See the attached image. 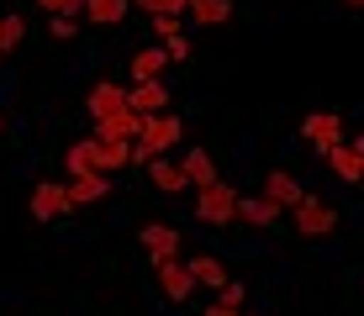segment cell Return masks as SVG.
<instances>
[{
  "mask_svg": "<svg viewBox=\"0 0 364 316\" xmlns=\"http://www.w3.org/2000/svg\"><path fill=\"white\" fill-rule=\"evenodd\" d=\"M185 137V126L174 111H159V116H143V126H137V137H132V148H127V163H137V169H148L154 158H164L174 143Z\"/></svg>",
  "mask_w": 364,
  "mask_h": 316,
  "instance_id": "obj_1",
  "label": "cell"
},
{
  "mask_svg": "<svg viewBox=\"0 0 364 316\" xmlns=\"http://www.w3.org/2000/svg\"><path fill=\"white\" fill-rule=\"evenodd\" d=\"M196 217L206 222V227H232V222H237V190L222 185V180L200 185V190H196Z\"/></svg>",
  "mask_w": 364,
  "mask_h": 316,
  "instance_id": "obj_2",
  "label": "cell"
},
{
  "mask_svg": "<svg viewBox=\"0 0 364 316\" xmlns=\"http://www.w3.org/2000/svg\"><path fill=\"white\" fill-rule=\"evenodd\" d=\"M291 217H296V232L301 237H328V232H338V211L322 195H301L296 206H291Z\"/></svg>",
  "mask_w": 364,
  "mask_h": 316,
  "instance_id": "obj_3",
  "label": "cell"
},
{
  "mask_svg": "<svg viewBox=\"0 0 364 316\" xmlns=\"http://www.w3.org/2000/svg\"><path fill=\"white\" fill-rule=\"evenodd\" d=\"M301 137H306L317 153H328V148L343 143V116H338V111H311V116L301 121Z\"/></svg>",
  "mask_w": 364,
  "mask_h": 316,
  "instance_id": "obj_4",
  "label": "cell"
},
{
  "mask_svg": "<svg viewBox=\"0 0 364 316\" xmlns=\"http://www.w3.org/2000/svg\"><path fill=\"white\" fill-rule=\"evenodd\" d=\"M301 195H306V190H301V180H296L291 169H269L264 174V190H259V200H269L274 211H291Z\"/></svg>",
  "mask_w": 364,
  "mask_h": 316,
  "instance_id": "obj_5",
  "label": "cell"
},
{
  "mask_svg": "<svg viewBox=\"0 0 364 316\" xmlns=\"http://www.w3.org/2000/svg\"><path fill=\"white\" fill-rule=\"evenodd\" d=\"M137 243H143V253L154 263H164V258H180V232H174L169 222H148L143 232H137Z\"/></svg>",
  "mask_w": 364,
  "mask_h": 316,
  "instance_id": "obj_6",
  "label": "cell"
},
{
  "mask_svg": "<svg viewBox=\"0 0 364 316\" xmlns=\"http://www.w3.org/2000/svg\"><path fill=\"white\" fill-rule=\"evenodd\" d=\"M69 195H64V185L58 180H43V185H32V217L37 222H58V217H69Z\"/></svg>",
  "mask_w": 364,
  "mask_h": 316,
  "instance_id": "obj_7",
  "label": "cell"
},
{
  "mask_svg": "<svg viewBox=\"0 0 364 316\" xmlns=\"http://www.w3.org/2000/svg\"><path fill=\"white\" fill-rule=\"evenodd\" d=\"M137 126H143V116L122 106V111H111V116H100V121H95V143H132Z\"/></svg>",
  "mask_w": 364,
  "mask_h": 316,
  "instance_id": "obj_8",
  "label": "cell"
},
{
  "mask_svg": "<svg viewBox=\"0 0 364 316\" xmlns=\"http://www.w3.org/2000/svg\"><path fill=\"white\" fill-rule=\"evenodd\" d=\"M154 274H159V290H164V300H185V295L196 290L191 269H185V258H164V263H154Z\"/></svg>",
  "mask_w": 364,
  "mask_h": 316,
  "instance_id": "obj_9",
  "label": "cell"
},
{
  "mask_svg": "<svg viewBox=\"0 0 364 316\" xmlns=\"http://www.w3.org/2000/svg\"><path fill=\"white\" fill-rule=\"evenodd\" d=\"M127 106V85H117V80H100L90 95H85V111H90V121L100 116H111V111H122Z\"/></svg>",
  "mask_w": 364,
  "mask_h": 316,
  "instance_id": "obj_10",
  "label": "cell"
},
{
  "mask_svg": "<svg viewBox=\"0 0 364 316\" xmlns=\"http://www.w3.org/2000/svg\"><path fill=\"white\" fill-rule=\"evenodd\" d=\"M322 158L333 163V174H338L343 185H354V180H359V169H364V143H348V137H343V143L328 148Z\"/></svg>",
  "mask_w": 364,
  "mask_h": 316,
  "instance_id": "obj_11",
  "label": "cell"
},
{
  "mask_svg": "<svg viewBox=\"0 0 364 316\" xmlns=\"http://www.w3.org/2000/svg\"><path fill=\"white\" fill-rule=\"evenodd\" d=\"M169 69V58H164V48L159 43H148V48H137L132 63H127V74H132V85H154L159 74Z\"/></svg>",
  "mask_w": 364,
  "mask_h": 316,
  "instance_id": "obj_12",
  "label": "cell"
},
{
  "mask_svg": "<svg viewBox=\"0 0 364 316\" xmlns=\"http://www.w3.org/2000/svg\"><path fill=\"white\" fill-rule=\"evenodd\" d=\"M127 111H137V116H159V111H169V90H164V80H154V85H132V90H127Z\"/></svg>",
  "mask_w": 364,
  "mask_h": 316,
  "instance_id": "obj_13",
  "label": "cell"
},
{
  "mask_svg": "<svg viewBox=\"0 0 364 316\" xmlns=\"http://www.w3.org/2000/svg\"><path fill=\"white\" fill-rule=\"evenodd\" d=\"M69 206H90V200H106L111 195V174H80V180L64 185Z\"/></svg>",
  "mask_w": 364,
  "mask_h": 316,
  "instance_id": "obj_14",
  "label": "cell"
},
{
  "mask_svg": "<svg viewBox=\"0 0 364 316\" xmlns=\"http://www.w3.org/2000/svg\"><path fill=\"white\" fill-rule=\"evenodd\" d=\"M180 174H185V185H191V190H200V185H211V180H217V163H211L206 148H185Z\"/></svg>",
  "mask_w": 364,
  "mask_h": 316,
  "instance_id": "obj_15",
  "label": "cell"
},
{
  "mask_svg": "<svg viewBox=\"0 0 364 316\" xmlns=\"http://www.w3.org/2000/svg\"><path fill=\"white\" fill-rule=\"evenodd\" d=\"M148 180H154V190L159 195H185V174H180V163H169V158H154L148 163Z\"/></svg>",
  "mask_w": 364,
  "mask_h": 316,
  "instance_id": "obj_16",
  "label": "cell"
},
{
  "mask_svg": "<svg viewBox=\"0 0 364 316\" xmlns=\"http://www.w3.org/2000/svg\"><path fill=\"white\" fill-rule=\"evenodd\" d=\"M185 269H191V280H196V285H206V290H222V285L232 280V274L222 269V258H211V253H196Z\"/></svg>",
  "mask_w": 364,
  "mask_h": 316,
  "instance_id": "obj_17",
  "label": "cell"
},
{
  "mask_svg": "<svg viewBox=\"0 0 364 316\" xmlns=\"http://www.w3.org/2000/svg\"><path fill=\"white\" fill-rule=\"evenodd\" d=\"M90 143H95V137H90ZM127 148H132V143H95V148H90L95 174H117V169H127Z\"/></svg>",
  "mask_w": 364,
  "mask_h": 316,
  "instance_id": "obj_18",
  "label": "cell"
},
{
  "mask_svg": "<svg viewBox=\"0 0 364 316\" xmlns=\"http://www.w3.org/2000/svg\"><path fill=\"white\" fill-rule=\"evenodd\" d=\"M237 222H248V227H274V222H280V211H274L269 200H259V195H237Z\"/></svg>",
  "mask_w": 364,
  "mask_h": 316,
  "instance_id": "obj_19",
  "label": "cell"
},
{
  "mask_svg": "<svg viewBox=\"0 0 364 316\" xmlns=\"http://www.w3.org/2000/svg\"><path fill=\"white\" fill-rule=\"evenodd\" d=\"M127 6L132 0H85V21H95V27H117L122 16H127Z\"/></svg>",
  "mask_w": 364,
  "mask_h": 316,
  "instance_id": "obj_20",
  "label": "cell"
},
{
  "mask_svg": "<svg viewBox=\"0 0 364 316\" xmlns=\"http://www.w3.org/2000/svg\"><path fill=\"white\" fill-rule=\"evenodd\" d=\"M185 11H191V21H196V27H222V21L232 16V6H228V0H191Z\"/></svg>",
  "mask_w": 364,
  "mask_h": 316,
  "instance_id": "obj_21",
  "label": "cell"
},
{
  "mask_svg": "<svg viewBox=\"0 0 364 316\" xmlns=\"http://www.w3.org/2000/svg\"><path fill=\"white\" fill-rule=\"evenodd\" d=\"M21 37H27V21H21V16H0V53L21 48Z\"/></svg>",
  "mask_w": 364,
  "mask_h": 316,
  "instance_id": "obj_22",
  "label": "cell"
},
{
  "mask_svg": "<svg viewBox=\"0 0 364 316\" xmlns=\"http://www.w3.org/2000/svg\"><path fill=\"white\" fill-rule=\"evenodd\" d=\"M90 137H85V143H74L69 148V180H80V174H95V163H90Z\"/></svg>",
  "mask_w": 364,
  "mask_h": 316,
  "instance_id": "obj_23",
  "label": "cell"
},
{
  "mask_svg": "<svg viewBox=\"0 0 364 316\" xmlns=\"http://www.w3.org/2000/svg\"><path fill=\"white\" fill-rule=\"evenodd\" d=\"M174 37H185V21L180 16H154V43L164 48V43H174Z\"/></svg>",
  "mask_w": 364,
  "mask_h": 316,
  "instance_id": "obj_24",
  "label": "cell"
},
{
  "mask_svg": "<svg viewBox=\"0 0 364 316\" xmlns=\"http://www.w3.org/2000/svg\"><path fill=\"white\" fill-rule=\"evenodd\" d=\"M243 300H248V290H243V280H228L217 290V306H228V311H243Z\"/></svg>",
  "mask_w": 364,
  "mask_h": 316,
  "instance_id": "obj_25",
  "label": "cell"
},
{
  "mask_svg": "<svg viewBox=\"0 0 364 316\" xmlns=\"http://www.w3.org/2000/svg\"><path fill=\"white\" fill-rule=\"evenodd\" d=\"M37 6H43L48 16H80V6H85V0H37Z\"/></svg>",
  "mask_w": 364,
  "mask_h": 316,
  "instance_id": "obj_26",
  "label": "cell"
},
{
  "mask_svg": "<svg viewBox=\"0 0 364 316\" xmlns=\"http://www.w3.org/2000/svg\"><path fill=\"white\" fill-rule=\"evenodd\" d=\"M48 32H53L58 43H69V37L80 32V21H74V16H53V21H48Z\"/></svg>",
  "mask_w": 364,
  "mask_h": 316,
  "instance_id": "obj_27",
  "label": "cell"
},
{
  "mask_svg": "<svg viewBox=\"0 0 364 316\" xmlns=\"http://www.w3.org/2000/svg\"><path fill=\"white\" fill-rule=\"evenodd\" d=\"M200 316H243V311H228V306H206Z\"/></svg>",
  "mask_w": 364,
  "mask_h": 316,
  "instance_id": "obj_28",
  "label": "cell"
},
{
  "mask_svg": "<svg viewBox=\"0 0 364 316\" xmlns=\"http://www.w3.org/2000/svg\"><path fill=\"white\" fill-rule=\"evenodd\" d=\"M343 6H348V11H359V6H364V0H343Z\"/></svg>",
  "mask_w": 364,
  "mask_h": 316,
  "instance_id": "obj_29",
  "label": "cell"
}]
</instances>
